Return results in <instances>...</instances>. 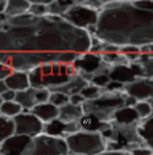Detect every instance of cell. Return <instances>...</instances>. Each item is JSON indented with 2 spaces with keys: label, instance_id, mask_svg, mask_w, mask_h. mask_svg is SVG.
Masks as SVG:
<instances>
[{
  "label": "cell",
  "instance_id": "1",
  "mask_svg": "<svg viewBox=\"0 0 153 155\" xmlns=\"http://www.w3.org/2000/svg\"><path fill=\"white\" fill-rule=\"evenodd\" d=\"M92 36L60 15L46 13L34 22L15 26L0 24V50L11 53L8 64L13 70H29L49 62L74 63L91 48Z\"/></svg>",
  "mask_w": 153,
  "mask_h": 155
},
{
  "label": "cell",
  "instance_id": "2",
  "mask_svg": "<svg viewBox=\"0 0 153 155\" xmlns=\"http://www.w3.org/2000/svg\"><path fill=\"white\" fill-rule=\"evenodd\" d=\"M91 36L117 46L153 44V0L107 3Z\"/></svg>",
  "mask_w": 153,
  "mask_h": 155
},
{
  "label": "cell",
  "instance_id": "3",
  "mask_svg": "<svg viewBox=\"0 0 153 155\" xmlns=\"http://www.w3.org/2000/svg\"><path fill=\"white\" fill-rule=\"evenodd\" d=\"M30 86L37 88H49L50 91L62 86L65 82L78 74L73 63H60V62H49L36 66L29 70Z\"/></svg>",
  "mask_w": 153,
  "mask_h": 155
},
{
  "label": "cell",
  "instance_id": "4",
  "mask_svg": "<svg viewBox=\"0 0 153 155\" xmlns=\"http://www.w3.org/2000/svg\"><path fill=\"white\" fill-rule=\"evenodd\" d=\"M128 95L124 91H108L104 90L95 99L85 100L83 110L85 113L96 116L99 120L110 122L119 108L127 105Z\"/></svg>",
  "mask_w": 153,
  "mask_h": 155
},
{
  "label": "cell",
  "instance_id": "5",
  "mask_svg": "<svg viewBox=\"0 0 153 155\" xmlns=\"http://www.w3.org/2000/svg\"><path fill=\"white\" fill-rule=\"evenodd\" d=\"M69 154L78 155H96L104 154L107 150L106 139L102 131L81 129L66 137Z\"/></svg>",
  "mask_w": 153,
  "mask_h": 155
},
{
  "label": "cell",
  "instance_id": "6",
  "mask_svg": "<svg viewBox=\"0 0 153 155\" xmlns=\"http://www.w3.org/2000/svg\"><path fill=\"white\" fill-rule=\"evenodd\" d=\"M42 154H54V155H66L69 154V147L66 138L56 137L46 133H40L32 138V142L26 149L25 155H42Z\"/></svg>",
  "mask_w": 153,
  "mask_h": 155
},
{
  "label": "cell",
  "instance_id": "7",
  "mask_svg": "<svg viewBox=\"0 0 153 155\" xmlns=\"http://www.w3.org/2000/svg\"><path fill=\"white\" fill-rule=\"evenodd\" d=\"M62 17L66 18L70 24L89 30L90 34H92L99 20V9L86 4H74L62 15Z\"/></svg>",
  "mask_w": 153,
  "mask_h": 155
},
{
  "label": "cell",
  "instance_id": "8",
  "mask_svg": "<svg viewBox=\"0 0 153 155\" xmlns=\"http://www.w3.org/2000/svg\"><path fill=\"white\" fill-rule=\"evenodd\" d=\"M13 122H15V133L17 134H25V135H29V137H36V135L44 131L45 122H42L29 109H24L21 113L15 116Z\"/></svg>",
  "mask_w": 153,
  "mask_h": 155
},
{
  "label": "cell",
  "instance_id": "9",
  "mask_svg": "<svg viewBox=\"0 0 153 155\" xmlns=\"http://www.w3.org/2000/svg\"><path fill=\"white\" fill-rule=\"evenodd\" d=\"M106 62L102 59V55L99 53H92V51H86L82 53L79 57L74 61V66H75L78 74H81L85 79H87L89 82L92 79L94 74L98 72L103 67Z\"/></svg>",
  "mask_w": 153,
  "mask_h": 155
},
{
  "label": "cell",
  "instance_id": "10",
  "mask_svg": "<svg viewBox=\"0 0 153 155\" xmlns=\"http://www.w3.org/2000/svg\"><path fill=\"white\" fill-rule=\"evenodd\" d=\"M124 92L137 101L140 100H151L153 97V78L136 76L129 80L124 86Z\"/></svg>",
  "mask_w": 153,
  "mask_h": 155
},
{
  "label": "cell",
  "instance_id": "11",
  "mask_svg": "<svg viewBox=\"0 0 153 155\" xmlns=\"http://www.w3.org/2000/svg\"><path fill=\"white\" fill-rule=\"evenodd\" d=\"M50 91L49 88H37L30 86L26 90L19 91L16 94V101L19 104H21V107L24 109H32L34 105L40 103L49 101L50 97Z\"/></svg>",
  "mask_w": 153,
  "mask_h": 155
},
{
  "label": "cell",
  "instance_id": "12",
  "mask_svg": "<svg viewBox=\"0 0 153 155\" xmlns=\"http://www.w3.org/2000/svg\"><path fill=\"white\" fill-rule=\"evenodd\" d=\"M33 137L13 133L0 143V154H25Z\"/></svg>",
  "mask_w": 153,
  "mask_h": 155
},
{
  "label": "cell",
  "instance_id": "13",
  "mask_svg": "<svg viewBox=\"0 0 153 155\" xmlns=\"http://www.w3.org/2000/svg\"><path fill=\"white\" fill-rule=\"evenodd\" d=\"M81 129H82V126L79 121L66 122L61 118H56L53 121L45 122V125H44V133L56 135V137H62V138H66L69 134H73Z\"/></svg>",
  "mask_w": 153,
  "mask_h": 155
},
{
  "label": "cell",
  "instance_id": "14",
  "mask_svg": "<svg viewBox=\"0 0 153 155\" xmlns=\"http://www.w3.org/2000/svg\"><path fill=\"white\" fill-rule=\"evenodd\" d=\"M7 87L13 91H23L30 87V80H29V72L24 70H13L12 72L7 76L4 80Z\"/></svg>",
  "mask_w": 153,
  "mask_h": 155
},
{
  "label": "cell",
  "instance_id": "15",
  "mask_svg": "<svg viewBox=\"0 0 153 155\" xmlns=\"http://www.w3.org/2000/svg\"><path fill=\"white\" fill-rule=\"evenodd\" d=\"M33 114H36L42 122H49L53 121L60 117V108L57 105H54L50 101H45V103H40L37 105H34L32 109H29Z\"/></svg>",
  "mask_w": 153,
  "mask_h": 155
},
{
  "label": "cell",
  "instance_id": "16",
  "mask_svg": "<svg viewBox=\"0 0 153 155\" xmlns=\"http://www.w3.org/2000/svg\"><path fill=\"white\" fill-rule=\"evenodd\" d=\"M89 83H90L89 80L85 79L81 74H75V75H73L70 78L68 82H65L62 86L57 87L56 90H53V91H61V92H65V94L71 96L74 94H79Z\"/></svg>",
  "mask_w": 153,
  "mask_h": 155
},
{
  "label": "cell",
  "instance_id": "17",
  "mask_svg": "<svg viewBox=\"0 0 153 155\" xmlns=\"http://www.w3.org/2000/svg\"><path fill=\"white\" fill-rule=\"evenodd\" d=\"M140 120L141 118L137 114L135 107L124 105L115 112L111 121L116 124H135V122H140Z\"/></svg>",
  "mask_w": 153,
  "mask_h": 155
},
{
  "label": "cell",
  "instance_id": "18",
  "mask_svg": "<svg viewBox=\"0 0 153 155\" xmlns=\"http://www.w3.org/2000/svg\"><path fill=\"white\" fill-rule=\"evenodd\" d=\"M85 110H83V105H78V104H73V103H68L64 107L60 108V117L61 120H64L66 122L70 121H79L83 117Z\"/></svg>",
  "mask_w": 153,
  "mask_h": 155
},
{
  "label": "cell",
  "instance_id": "19",
  "mask_svg": "<svg viewBox=\"0 0 153 155\" xmlns=\"http://www.w3.org/2000/svg\"><path fill=\"white\" fill-rule=\"evenodd\" d=\"M137 129H139V134L141 135L144 143L153 150V113L147 118L140 120Z\"/></svg>",
  "mask_w": 153,
  "mask_h": 155
},
{
  "label": "cell",
  "instance_id": "20",
  "mask_svg": "<svg viewBox=\"0 0 153 155\" xmlns=\"http://www.w3.org/2000/svg\"><path fill=\"white\" fill-rule=\"evenodd\" d=\"M81 122V126L82 129L85 130H92V131H103L106 127L110 126V122H106V121H102L94 114H90V113H85L83 117L79 120Z\"/></svg>",
  "mask_w": 153,
  "mask_h": 155
},
{
  "label": "cell",
  "instance_id": "21",
  "mask_svg": "<svg viewBox=\"0 0 153 155\" xmlns=\"http://www.w3.org/2000/svg\"><path fill=\"white\" fill-rule=\"evenodd\" d=\"M30 3L28 0H7V7L4 13L8 17H13L24 12H28Z\"/></svg>",
  "mask_w": 153,
  "mask_h": 155
},
{
  "label": "cell",
  "instance_id": "22",
  "mask_svg": "<svg viewBox=\"0 0 153 155\" xmlns=\"http://www.w3.org/2000/svg\"><path fill=\"white\" fill-rule=\"evenodd\" d=\"M136 63L140 67L141 75L143 76H148V78H153V54L152 53H141L139 58L132 62Z\"/></svg>",
  "mask_w": 153,
  "mask_h": 155
},
{
  "label": "cell",
  "instance_id": "23",
  "mask_svg": "<svg viewBox=\"0 0 153 155\" xmlns=\"http://www.w3.org/2000/svg\"><path fill=\"white\" fill-rule=\"evenodd\" d=\"M15 133V122L13 118H9L0 112V143L7 137Z\"/></svg>",
  "mask_w": 153,
  "mask_h": 155
},
{
  "label": "cell",
  "instance_id": "24",
  "mask_svg": "<svg viewBox=\"0 0 153 155\" xmlns=\"http://www.w3.org/2000/svg\"><path fill=\"white\" fill-rule=\"evenodd\" d=\"M23 110H24V108H23L21 104H19L16 100H8V101H4L0 105V112L9 118H13L15 116L21 113Z\"/></svg>",
  "mask_w": 153,
  "mask_h": 155
},
{
  "label": "cell",
  "instance_id": "25",
  "mask_svg": "<svg viewBox=\"0 0 153 155\" xmlns=\"http://www.w3.org/2000/svg\"><path fill=\"white\" fill-rule=\"evenodd\" d=\"M38 18V16L36 15L30 13L29 11L28 12H24L21 15H17V16H13V17H8V20L7 22L11 25H15V26H24V25H29L34 22Z\"/></svg>",
  "mask_w": 153,
  "mask_h": 155
},
{
  "label": "cell",
  "instance_id": "26",
  "mask_svg": "<svg viewBox=\"0 0 153 155\" xmlns=\"http://www.w3.org/2000/svg\"><path fill=\"white\" fill-rule=\"evenodd\" d=\"M133 107H135L137 114H139V117L141 120L149 117V116L153 113V109H152V105H151V103H149V100H140V101H137Z\"/></svg>",
  "mask_w": 153,
  "mask_h": 155
},
{
  "label": "cell",
  "instance_id": "27",
  "mask_svg": "<svg viewBox=\"0 0 153 155\" xmlns=\"http://www.w3.org/2000/svg\"><path fill=\"white\" fill-rule=\"evenodd\" d=\"M49 101L53 103L54 105H57L58 108H61L70 101V95L65 94V92H61V91H52L50 92Z\"/></svg>",
  "mask_w": 153,
  "mask_h": 155
},
{
  "label": "cell",
  "instance_id": "28",
  "mask_svg": "<svg viewBox=\"0 0 153 155\" xmlns=\"http://www.w3.org/2000/svg\"><path fill=\"white\" fill-rule=\"evenodd\" d=\"M102 91H103V88L98 87V86H95V84H92V83H89L87 86L81 91V94L83 95V97L86 100H91V99L98 97V96L102 94Z\"/></svg>",
  "mask_w": 153,
  "mask_h": 155
},
{
  "label": "cell",
  "instance_id": "29",
  "mask_svg": "<svg viewBox=\"0 0 153 155\" xmlns=\"http://www.w3.org/2000/svg\"><path fill=\"white\" fill-rule=\"evenodd\" d=\"M110 2H112V0H75L77 4H86L89 7H92V8L99 9V11Z\"/></svg>",
  "mask_w": 153,
  "mask_h": 155
},
{
  "label": "cell",
  "instance_id": "30",
  "mask_svg": "<svg viewBox=\"0 0 153 155\" xmlns=\"http://www.w3.org/2000/svg\"><path fill=\"white\" fill-rule=\"evenodd\" d=\"M29 12L36 15V16H44V15L49 13V8H48V5H45V4H36V3H34V4H30Z\"/></svg>",
  "mask_w": 153,
  "mask_h": 155
},
{
  "label": "cell",
  "instance_id": "31",
  "mask_svg": "<svg viewBox=\"0 0 153 155\" xmlns=\"http://www.w3.org/2000/svg\"><path fill=\"white\" fill-rule=\"evenodd\" d=\"M124 86H125V83L111 79L110 80V83L104 87V90H108V91H124Z\"/></svg>",
  "mask_w": 153,
  "mask_h": 155
},
{
  "label": "cell",
  "instance_id": "32",
  "mask_svg": "<svg viewBox=\"0 0 153 155\" xmlns=\"http://www.w3.org/2000/svg\"><path fill=\"white\" fill-rule=\"evenodd\" d=\"M12 71H13V68L11 67L9 64L0 63V80H5L7 76H8Z\"/></svg>",
  "mask_w": 153,
  "mask_h": 155
},
{
  "label": "cell",
  "instance_id": "33",
  "mask_svg": "<svg viewBox=\"0 0 153 155\" xmlns=\"http://www.w3.org/2000/svg\"><path fill=\"white\" fill-rule=\"evenodd\" d=\"M16 94H17L16 91L7 88V90L2 94V97L4 99V101H8V100H15V99H16Z\"/></svg>",
  "mask_w": 153,
  "mask_h": 155
},
{
  "label": "cell",
  "instance_id": "34",
  "mask_svg": "<svg viewBox=\"0 0 153 155\" xmlns=\"http://www.w3.org/2000/svg\"><path fill=\"white\" fill-rule=\"evenodd\" d=\"M85 97H83V95L81 94H74L70 96V103H73V104H78V105H82V104L85 103Z\"/></svg>",
  "mask_w": 153,
  "mask_h": 155
},
{
  "label": "cell",
  "instance_id": "35",
  "mask_svg": "<svg viewBox=\"0 0 153 155\" xmlns=\"http://www.w3.org/2000/svg\"><path fill=\"white\" fill-rule=\"evenodd\" d=\"M9 57H11V53L4 51V50H0V63H5V64H8Z\"/></svg>",
  "mask_w": 153,
  "mask_h": 155
},
{
  "label": "cell",
  "instance_id": "36",
  "mask_svg": "<svg viewBox=\"0 0 153 155\" xmlns=\"http://www.w3.org/2000/svg\"><path fill=\"white\" fill-rule=\"evenodd\" d=\"M28 2L30 3V4H45V5H49V4H52V3L54 2V0H28Z\"/></svg>",
  "mask_w": 153,
  "mask_h": 155
},
{
  "label": "cell",
  "instance_id": "37",
  "mask_svg": "<svg viewBox=\"0 0 153 155\" xmlns=\"http://www.w3.org/2000/svg\"><path fill=\"white\" fill-rule=\"evenodd\" d=\"M5 7H7V0H0V13L4 12Z\"/></svg>",
  "mask_w": 153,
  "mask_h": 155
},
{
  "label": "cell",
  "instance_id": "38",
  "mask_svg": "<svg viewBox=\"0 0 153 155\" xmlns=\"http://www.w3.org/2000/svg\"><path fill=\"white\" fill-rule=\"evenodd\" d=\"M7 88H8V87H7V84H5L4 80H0V95H2L3 92L7 90Z\"/></svg>",
  "mask_w": 153,
  "mask_h": 155
},
{
  "label": "cell",
  "instance_id": "39",
  "mask_svg": "<svg viewBox=\"0 0 153 155\" xmlns=\"http://www.w3.org/2000/svg\"><path fill=\"white\" fill-rule=\"evenodd\" d=\"M3 103H4V99H3V97H2V95H0V105H2Z\"/></svg>",
  "mask_w": 153,
  "mask_h": 155
},
{
  "label": "cell",
  "instance_id": "40",
  "mask_svg": "<svg viewBox=\"0 0 153 155\" xmlns=\"http://www.w3.org/2000/svg\"><path fill=\"white\" fill-rule=\"evenodd\" d=\"M112 2H131V0H112Z\"/></svg>",
  "mask_w": 153,
  "mask_h": 155
},
{
  "label": "cell",
  "instance_id": "41",
  "mask_svg": "<svg viewBox=\"0 0 153 155\" xmlns=\"http://www.w3.org/2000/svg\"><path fill=\"white\" fill-rule=\"evenodd\" d=\"M149 103H151V105H152V109H153V97H152L151 100H149Z\"/></svg>",
  "mask_w": 153,
  "mask_h": 155
}]
</instances>
